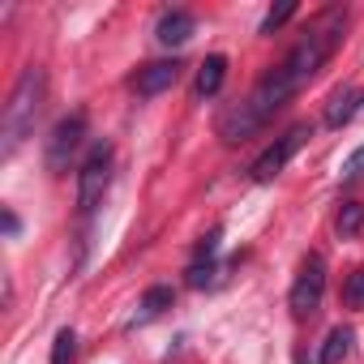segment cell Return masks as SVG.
<instances>
[{
  "mask_svg": "<svg viewBox=\"0 0 364 364\" xmlns=\"http://www.w3.org/2000/svg\"><path fill=\"white\" fill-rule=\"evenodd\" d=\"M43 86H48V77L35 65L18 77V86H14V95L5 103V129H0V137H5V141H0V154H5V159L31 137V129L39 120V107H43Z\"/></svg>",
  "mask_w": 364,
  "mask_h": 364,
  "instance_id": "obj_1",
  "label": "cell"
},
{
  "mask_svg": "<svg viewBox=\"0 0 364 364\" xmlns=\"http://www.w3.org/2000/svg\"><path fill=\"white\" fill-rule=\"evenodd\" d=\"M112 159H116L112 141H95L90 154L82 159V171H77V210L82 215H90L103 202V193L112 185Z\"/></svg>",
  "mask_w": 364,
  "mask_h": 364,
  "instance_id": "obj_2",
  "label": "cell"
},
{
  "mask_svg": "<svg viewBox=\"0 0 364 364\" xmlns=\"http://www.w3.org/2000/svg\"><path fill=\"white\" fill-rule=\"evenodd\" d=\"M321 296H326V262L317 257V253H309L304 262H300V274H296V283H291V296H287V309H291V317H313L317 309H321Z\"/></svg>",
  "mask_w": 364,
  "mask_h": 364,
  "instance_id": "obj_3",
  "label": "cell"
},
{
  "mask_svg": "<svg viewBox=\"0 0 364 364\" xmlns=\"http://www.w3.org/2000/svg\"><path fill=\"white\" fill-rule=\"evenodd\" d=\"M309 137H313V129H309V124H291L283 137H274V141H270V146H266V150L253 159L249 176L257 180V185H270V180H274V176H279V171L291 163V154H296V150H300Z\"/></svg>",
  "mask_w": 364,
  "mask_h": 364,
  "instance_id": "obj_4",
  "label": "cell"
},
{
  "mask_svg": "<svg viewBox=\"0 0 364 364\" xmlns=\"http://www.w3.org/2000/svg\"><path fill=\"white\" fill-rule=\"evenodd\" d=\"M82 141H86V112H73V116L56 120V129H52V137H48V146H43L48 171H52V176L69 171V159L82 150Z\"/></svg>",
  "mask_w": 364,
  "mask_h": 364,
  "instance_id": "obj_5",
  "label": "cell"
},
{
  "mask_svg": "<svg viewBox=\"0 0 364 364\" xmlns=\"http://www.w3.org/2000/svg\"><path fill=\"white\" fill-rule=\"evenodd\" d=\"M296 90H300V86H296V82H291V77H287L279 65H274V69H270V73H266V77L253 86V95H249L245 103H249V112H253V116L266 124V120H270V116H274L283 103H291V99H296Z\"/></svg>",
  "mask_w": 364,
  "mask_h": 364,
  "instance_id": "obj_6",
  "label": "cell"
},
{
  "mask_svg": "<svg viewBox=\"0 0 364 364\" xmlns=\"http://www.w3.org/2000/svg\"><path fill=\"white\" fill-rule=\"evenodd\" d=\"M180 65L176 56L171 60H150V65H141L137 69V77H133V90L141 95V99H154V95H163V90H171L176 82H180Z\"/></svg>",
  "mask_w": 364,
  "mask_h": 364,
  "instance_id": "obj_7",
  "label": "cell"
},
{
  "mask_svg": "<svg viewBox=\"0 0 364 364\" xmlns=\"http://www.w3.org/2000/svg\"><path fill=\"white\" fill-rule=\"evenodd\" d=\"M193 31H198V18H193L189 9H167V14L159 18V26H154V39H159L163 48H180V43L193 39Z\"/></svg>",
  "mask_w": 364,
  "mask_h": 364,
  "instance_id": "obj_8",
  "label": "cell"
},
{
  "mask_svg": "<svg viewBox=\"0 0 364 364\" xmlns=\"http://www.w3.org/2000/svg\"><path fill=\"white\" fill-rule=\"evenodd\" d=\"M257 129H262V120L249 112V103H245V99H240V103H232V107L219 116V137H223V141H232V146H236V141H249Z\"/></svg>",
  "mask_w": 364,
  "mask_h": 364,
  "instance_id": "obj_9",
  "label": "cell"
},
{
  "mask_svg": "<svg viewBox=\"0 0 364 364\" xmlns=\"http://www.w3.org/2000/svg\"><path fill=\"white\" fill-rule=\"evenodd\" d=\"M355 112H360V90L355 86H338L330 95V103H326V124L330 129H343V124L355 120Z\"/></svg>",
  "mask_w": 364,
  "mask_h": 364,
  "instance_id": "obj_10",
  "label": "cell"
},
{
  "mask_svg": "<svg viewBox=\"0 0 364 364\" xmlns=\"http://www.w3.org/2000/svg\"><path fill=\"white\" fill-rule=\"evenodd\" d=\"M223 77H228V56H206V60L198 65V77H193V95H198V99H210V95H219Z\"/></svg>",
  "mask_w": 364,
  "mask_h": 364,
  "instance_id": "obj_11",
  "label": "cell"
},
{
  "mask_svg": "<svg viewBox=\"0 0 364 364\" xmlns=\"http://www.w3.org/2000/svg\"><path fill=\"white\" fill-rule=\"evenodd\" d=\"M171 300H176V291L171 287H150L146 296H141V304H137V317H133V326H146V321H154V317H163L167 309H171Z\"/></svg>",
  "mask_w": 364,
  "mask_h": 364,
  "instance_id": "obj_12",
  "label": "cell"
},
{
  "mask_svg": "<svg viewBox=\"0 0 364 364\" xmlns=\"http://www.w3.org/2000/svg\"><path fill=\"white\" fill-rule=\"evenodd\" d=\"M351 343H355L351 326H334V330L326 334V343H321L317 364H343V360H347V351H351Z\"/></svg>",
  "mask_w": 364,
  "mask_h": 364,
  "instance_id": "obj_13",
  "label": "cell"
},
{
  "mask_svg": "<svg viewBox=\"0 0 364 364\" xmlns=\"http://www.w3.org/2000/svg\"><path fill=\"white\" fill-rule=\"evenodd\" d=\"M334 228H338V236H343V240H347V236H355V232L364 228V202H343V210H338Z\"/></svg>",
  "mask_w": 364,
  "mask_h": 364,
  "instance_id": "obj_14",
  "label": "cell"
},
{
  "mask_svg": "<svg viewBox=\"0 0 364 364\" xmlns=\"http://www.w3.org/2000/svg\"><path fill=\"white\" fill-rule=\"evenodd\" d=\"M77 360V334L65 326V330H56V338H52V364H73Z\"/></svg>",
  "mask_w": 364,
  "mask_h": 364,
  "instance_id": "obj_15",
  "label": "cell"
},
{
  "mask_svg": "<svg viewBox=\"0 0 364 364\" xmlns=\"http://www.w3.org/2000/svg\"><path fill=\"white\" fill-rule=\"evenodd\" d=\"M296 18V0H283V5H274L266 18H262V35H274L283 22H291Z\"/></svg>",
  "mask_w": 364,
  "mask_h": 364,
  "instance_id": "obj_16",
  "label": "cell"
},
{
  "mask_svg": "<svg viewBox=\"0 0 364 364\" xmlns=\"http://www.w3.org/2000/svg\"><path fill=\"white\" fill-rule=\"evenodd\" d=\"M215 274H219L215 257H206V262H193V266H189V287H210V283H215Z\"/></svg>",
  "mask_w": 364,
  "mask_h": 364,
  "instance_id": "obj_17",
  "label": "cell"
},
{
  "mask_svg": "<svg viewBox=\"0 0 364 364\" xmlns=\"http://www.w3.org/2000/svg\"><path fill=\"white\" fill-rule=\"evenodd\" d=\"M343 304H347V309H364V270H355V274L343 283Z\"/></svg>",
  "mask_w": 364,
  "mask_h": 364,
  "instance_id": "obj_18",
  "label": "cell"
},
{
  "mask_svg": "<svg viewBox=\"0 0 364 364\" xmlns=\"http://www.w3.org/2000/svg\"><path fill=\"white\" fill-rule=\"evenodd\" d=\"M343 180H364V146L343 163Z\"/></svg>",
  "mask_w": 364,
  "mask_h": 364,
  "instance_id": "obj_19",
  "label": "cell"
},
{
  "mask_svg": "<svg viewBox=\"0 0 364 364\" xmlns=\"http://www.w3.org/2000/svg\"><path fill=\"white\" fill-rule=\"evenodd\" d=\"M22 232V223H18V215L14 210H5V236H18Z\"/></svg>",
  "mask_w": 364,
  "mask_h": 364,
  "instance_id": "obj_20",
  "label": "cell"
}]
</instances>
